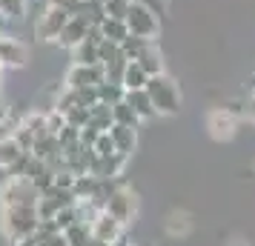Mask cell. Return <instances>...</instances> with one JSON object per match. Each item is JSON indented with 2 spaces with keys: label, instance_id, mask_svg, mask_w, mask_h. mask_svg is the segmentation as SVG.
<instances>
[{
  "label": "cell",
  "instance_id": "1",
  "mask_svg": "<svg viewBox=\"0 0 255 246\" xmlns=\"http://www.w3.org/2000/svg\"><path fill=\"white\" fill-rule=\"evenodd\" d=\"M37 226V206H0V232L12 246H32Z\"/></svg>",
  "mask_w": 255,
  "mask_h": 246
},
{
  "label": "cell",
  "instance_id": "2",
  "mask_svg": "<svg viewBox=\"0 0 255 246\" xmlns=\"http://www.w3.org/2000/svg\"><path fill=\"white\" fill-rule=\"evenodd\" d=\"M146 92H149L152 103H155V115L172 117L181 112V92H178V83L163 72V75H152L146 83Z\"/></svg>",
  "mask_w": 255,
  "mask_h": 246
},
{
  "label": "cell",
  "instance_id": "3",
  "mask_svg": "<svg viewBox=\"0 0 255 246\" xmlns=\"http://www.w3.org/2000/svg\"><path fill=\"white\" fill-rule=\"evenodd\" d=\"M40 192L23 175H6L0 183V206H37Z\"/></svg>",
  "mask_w": 255,
  "mask_h": 246
},
{
  "label": "cell",
  "instance_id": "4",
  "mask_svg": "<svg viewBox=\"0 0 255 246\" xmlns=\"http://www.w3.org/2000/svg\"><path fill=\"white\" fill-rule=\"evenodd\" d=\"M127 26H129V35H138V37H146V40H155L158 37V14L152 6L140 3V0H132L127 12Z\"/></svg>",
  "mask_w": 255,
  "mask_h": 246
},
{
  "label": "cell",
  "instance_id": "5",
  "mask_svg": "<svg viewBox=\"0 0 255 246\" xmlns=\"http://www.w3.org/2000/svg\"><path fill=\"white\" fill-rule=\"evenodd\" d=\"M69 17H72L69 9H63V6H46V9L35 17V37L43 40V43H46V40H58Z\"/></svg>",
  "mask_w": 255,
  "mask_h": 246
},
{
  "label": "cell",
  "instance_id": "6",
  "mask_svg": "<svg viewBox=\"0 0 255 246\" xmlns=\"http://www.w3.org/2000/svg\"><path fill=\"white\" fill-rule=\"evenodd\" d=\"M104 209L109 212V215H115L118 221L127 226V223L138 215V195H135V189L129 186V183H124V186L112 195V198L106 200Z\"/></svg>",
  "mask_w": 255,
  "mask_h": 246
},
{
  "label": "cell",
  "instance_id": "7",
  "mask_svg": "<svg viewBox=\"0 0 255 246\" xmlns=\"http://www.w3.org/2000/svg\"><path fill=\"white\" fill-rule=\"evenodd\" d=\"M238 117V109L235 106H224V109H212L207 117V129L215 141H230L235 135V120Z\"/></svg>",
  "mask_w": 255,
  "mask_h": 246
},
{
  "label": "cell",
  "instance_id": "8",
  "mask_svg": "<svg viewBox=\"0 0 255 246\" xmlns=\"http://www.w3.org/2000/svg\"><path fill=\"white\" fill-rule=\"evenodd\" d=\"M106 81V69L104 63L98 66H83V63H72L66 72V86L69 89H86V86H98Z\"/></svg>",
  "mask_w": 255,
  "mask_h": 246
},
{
  "label": "cell",
  "instance_id": "9",
  "mask_svg": "<svg viewBox=\"0 0 255 246\" xmlns=\"http://www.w3.org/2000/svg\"><path fill=\"white\" fill-rule=\"evenodd\" d=\"M0 60H3V69H23L29 63V49L20 37L6 35L0 37Z\"/></svg>",
  "mask_w": 255,
  "mask_h": 246
},
{
  "label": "cell",
  "instance_id": "10",
  "mask_svg": "<svg viewBox=\"0 0 255 246\" xmlns=\"http://www.w3.org/2000/svg\"><path fill=\"white\" fill-rule=\"evenodd\" d=\"M89 226H92V238L104 241V244H115L118 238L124 235V229H127V226H124V223L115 218V215H109L106 209L101 212V215H98L92 223H89Z\"/></svg>",
  "mask_w": 255,
  "mask_h": 246
},
{
  "label": "cell",
  "instance_id": "11",
  "mask_svg": "<svg viewBox=\"0 0 255 246\" xmlns=\"http://www.w3.org/2000/svg\"><path fill=\"white\" fill-rule=\"evenodd\" d=\"M89 20L86 17H81V14H72L69 20H66V26H63V32H60V37H58V46H63V49H75L78 43H83L86 40V35H89Z\"/></svg>",
  "mask_w": 255,
  "mask_h": 246
},
{
  "label": "cell",
  "instance_id": "12",
  "mask_svg": "<svg viewBox=\"0 0 255 246\" xmlns=\"http://www.w3.org/2000/svg\"><path fill=\"white\" fill-rule=\"evenodd\" d=\"M124 166H127V155H106V158H98L95 155V164H92V172L89 175L95 177H118V175H124Z\"/></svg>",
  "mask_w": 255,
  "mask_h": 246
},
{
  "label": "cell",
  "instance_id": "13",
  "mask_svg": "<svg viewBox=\"0 0 255 246\" xmlns=\"http://www.w3.org/2000/svg\"><path fill=\"white\" fill-rule=\"evenodd\" d=\"M124 100L132 106V112H135L140 120H149V117H155V103H152V97H149V92H146V89H132V92L124 94Z\"/></svg>",
  "mask_w": 255,
  "mask_h": 246
},
{
  "label": "cell",
  "instance_id": "14",
  "mask_svg": "<svg viewBox=\"0 0 255 246\" xmlns=\"http://www.w3.org/2000/svg\"><path fill=\"white\" fill-rule=\"evenodd\" d=\"M109 135H112V141H115V149L121 155H132L135 152V146H138V132H135V126H121V123H115L112 129H109Z\"/></svg>",
  "mask_w": 255,
  "mask_h": 246
},
{
  "label": "cell",
  "instance_id": "15",
  "mask_svg": "<svg viewBox=\"0 0 255 246\" xmlns=\"http://www.w3.org/2000/svg\"><path fill=\"white\" fill-rule=\"evenodd\" d=\"M124 89L127 92H132V89H146V83H149V72L140 66L138 60H129L127 72H124Z\"/></svg>",
  "mask_w": 255,
  "mask_h": 246
},
{
  "label": "cell",
  "instance_id": "16",
  "mask_svg": "<svg viewBox=\"0 0 255 246\" xmlns=\"http://www.w3.org/2000/svg\"><path fill=\"white\" fill-rule=\"evenodd\" d=\"M89 126H95L98 132H109L115 126V117H112V106L106 103H95L89 106Z\"/></svg>",
  "mask_w": 255,
  "mask_h": 246
},
{
  "label": "cell",
  "instance_id": "17",
  "mask_svg": "<svg viewBox=\"0 0 255 246\" xmlns=\"http://www.w3.org/2000/svg\"><path fill=\"white\" fill-rule=\"evenodd\" d=\"M101 32H104L106 40H115V43H124L129 37V26L124 17H104L101 20Z\"/></svg>",
  "mask_w": 255,
  "mask_h": 246
},
{
  "label": "cell",
  "instance_id": "18",
  "mask_svg": "<svg viewBox=\"0 0 255 246\" xmlns=\"http://www.w3.org/2000/svg\"><path fill=\"white\" fill-rule=\"evenodd\" d=\"M72 60L83 63V66H98L101 63V49L92 40H83V43H78V46L72 49Z\"/></svg>",
  "mask_w": 255,
  "mask_h": 246
},
{
  "label": "cell",
  "instance_id": "19",
  "mask_svg": "<svg viewBox=\"0 0 255 246\" xmlns=\"http://www.w3.org/2000/svg\"><path fill=\"white\" fill-rule=\"evenodd\" d=\"M138 63L149 72V78H152V75H163V55H161V49L155 46V40L143 49V55L138 58Z\"/></svg>",
  "mask_w": 255,
  "mask_h": 246
},
{
  "label": "cell",
  "instance_id": "20",
  "mask_svg": "<svg viewBox=\"0 0 255 246\" xmlns=\"http://www.w3.org/2000/svg\"><path fill=\"white\" fill-rule=\"evenodd\" d=\"M23 155L20 149V143L14 141V138H6V141H0V169L3 172H9L14 164H17V158Z\"/></svg>",
  "mask_w": 255,
  "mask_h": 246
},
{
  "label": "cell",
  "instance_id": "21",
  "mask_svg": "<svg viewBox=\"0 0 255 246\" xmlns=\"http://www.w3.org/2000/svg\"><path fill=\"white\" fill-rule=\"evenodd\" d=\"M124 94H127L124 83H112V81L98 83V100L106 103V106H115L118 100H124Z\"/></svg>",
  "mask_w": 255,
  "mask_h": 246
},
{
  "label": "cell",
  "instance_id": "22",
  "mask_svg": "<svg viewBox=\"0 0 255 246\" xmlns=\"http://www.w3.org/2000/svg\"><path fill=\"white\" fill-rule=\"evenodd\" d=\"M63 238H66V244L69 246H86L92 241V226L89 223H72L69 229H63Z\"/></svg>",
  "mask_w": 255,
  "mask_h": 246
},
{
  "label": "cell",
  "instance_id": "23",
  "mask_svg": "<svg viewBox=\"0 0 255 246\" xmlns=\"http://www.w3.org/2000/svg\"><path fill=\"white\" fill-rule=\"evenodd\" d=\"M95 186H98V177L95 175H78L75 183H72V195L78 200H89L95 195Z\"/></svg>",
  "mask_w": 255,
  "mask_h": 246
},
{
  "label": "cell",
  "instance_id": "24",
  "mask_svg": "<svg viewBox=\"0 0 255 246\" xmlns=\"http://www.w3.org/2000/svg\"><path fill=\"white\" fill-rule=\"evenodd\" d=\"M112 117H115V123H121V126H135L138 129L140 117L132 112V106L127 103V100H118L115 106H112Z\"/></svg>",
  "mask_w": 255,
  "mask_h": 246
},
{
  "label": "cell",
  "instance_id": "25",
  "mask_svg": "<svg viewBox=\"0 0 255 246\" xmlns=\"http://www.w3.org/2000/svg\"><path fill=\"white\" fill-rule=\"evenodd\" d=\"M152 40H146V37H138V35H129L124 43H121V52L127 55V60H138L140 55H143V49L149 46Z\"/></svg>",
  "mask_w": 255,
  "mask_h": 246
},
{
  "label": "cell",
  "instance_id": "26",
  "mask_svg": "<svg viewBox=\"0 0 255 246\" xmlns=\"http://www.w3.org/2000/svg\"><path fill=\"white\" fill-rule=\"evenodd\" d=\"M0 14H6L9 20H20L29 14V0H0Z\"/></svg>",
  "mask_w": 255,
  "mask_h": 246
},
{
  "label": "cell",
  "instance_id": "27",
  "mask_svg": "<svg viewBox=\"0 0 255 246\" xmlns=\"http://www.w3.org/2000/svg\"><path fill=\"white\" fill-rule=\"evenodd\" d=\"M101 6H104L106 17H127L132 0H101Z\"/></svg>",
  "mask_w": 255,
  "mask_h": 246
},
{
  "label": "cell",
  "instance_id": "28",
  "mask_svg": "<svg viewBox=\"0 0 255 246\" xmlns=\"http://www.w3.org/2000/svg\"><path fill=\"white\" fill-rule=\"evenodd\" d=\"M66 123H69V126H78V129H83V126H86V123H89V106H72L69 112H66Z\"/></svg>",
  "mask_w": 255,
  "mask_h": 246
},
{
  "label": "cell",
  "instance_id": "29",
  "mask_svg": "<svg viewBox=\"0 0 255 246\" xmlns=\"http://www.w3.org/2000/svg\"><path fill=\"white\" fill-rule=\"evenodd\" d=\"M95 155H98V158H106V155H115L118 149H115V141H112V135H109V132H101V135H98V141H95Z\"/></svg>",
  "mask_w": 255,
  "mask_h": 246
},
{
  "label": "cell",
  "instance_id": "30",
  "mask_svg": "<svg viewBox=\"0 0 255 246\" xmlns=\"http://www.w3.org/2000/svg\"><path fill=\"white\" fill-rule=\"evenodd\" d=\"M32 246H69V244H66L63 232H58V235H37Z\"/></svg>",
  "mask_w": 255,
  "mask_h": 246
},
{
  "label": "cell",
  "instance_id": "31",
  "mask_svg": "<svg viewBox=\"0 0 255 246\" xmlns=\"http://www.w3.org/2000/svg\"><path fill=\"white\" fill-rule=\"evenodd\" d=\"M98 135H101V132L95 129V126H89V123H86V126L81 129V143H83V146H89V149H92V146H95V141H98Z\"/></svg>",
  "mask_w": 255,
  "mask_h": 246
},
{
  "label": "cell",
  "instance_id": "32",
  "mask_svg": "<svg viewBox=\"0 0 255 246\" xmlns=\"http://www.w3.org/2000/svg\"><path fill=\"white\" fill-rule=\"evenodd\" d=\"M109 246H135V244H132V238H127V232H124V235L115 241V244H109Z\"/></svg>",
  "mask_w": 255,
  "mask_h": 246
},
{
  "label": "cell",
  "instance_id": "33",
  "mask_svg": "<svg viewBox=\"0 0 255 246\" xmlns=\"http://www.w3.org/2000/svg\"><path fill=\"white\" fill-rule=\"evenodd\" d=\"M9 112H12V109H9V106H6V100L0 97V123H3L6 117H9Z\"/></svg>",
  "mask_w": 255,
  "mask_h": 246
},
{
  "label": "cell",
  "instance_id": "34",
  "mask_svg": "<svg viewBox=\"0 0 255 246\" xmlns=\"http://www.w3.org/2000/svg\"><path fill=\"white\" fill-rule=\"evenodd\" d=\"M247 112L253 115V120H255V89H253V94H250V103H247Z\"/></svg>",
  "mask_w": 255,
  "mask_h": 246
},
{
  "label": "cell",
  "instance_id": "35",
  "mask_svg": "<svg viewBox=\"0 0 255 246\" xmlns=\"http://www.w3.org/2000/svg\"><path fill=\"white\" fill-rule=\"evenodd\" d=\"M86 246H109V244H104V241H98V238H92V241H89Z\"/></svg>",
  "mask_w": 255,
  "mask_h": 246
},
{
  "label": "cell",
  "instance_id": "36",
  "mask_svg": "<svg viewBox=\"0 0 255 246\" xmlns=\"http://www.w3.org/2000/svg\"><path fill=\"white\" fill-rule=\"evenodd\" d=\"M0 69H3V60H0Z\"/></svg>",
  "mask_w": 255,
  "mask_h": 246
}]
</instances>
